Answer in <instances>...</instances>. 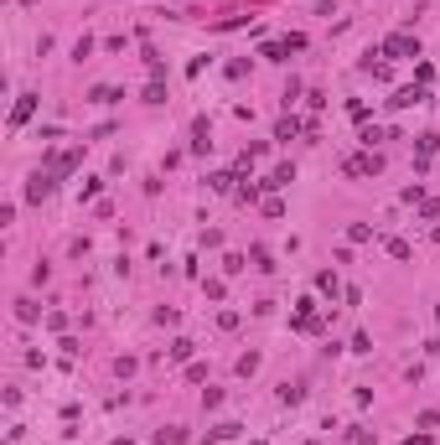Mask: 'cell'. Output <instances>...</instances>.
Wrapping results in <instances>:
<instances>
[{
    "label": "cell",
    "mask_w": 440,
    "mask_h": 445,
    "mask_svg": "<svg viewBox=\"0 0 440 445\" xmlns=\"http://www.w3.org/2000/svg\"><path fill=\"white\" fill-rule=\"evenodd\" d=\"M342 171H347V176H378V171H383V155H378V151L347 155V161H342Z\"/></svg>",
    "instance_id": "cell-1"
},
{
    "label": "cell",
    "mask_w": 440,
    "mask_h": 445,
    "mask_svg": "<svg viewBox=\"0 0 440 445\" xmlns=\"http://www.w3.org/2000/svg\"><path fill=\"white\" fill-rule=\"evenodd\" d=\"M58 192V176L52 171H32V181H26V202H47Z\"/></svg>",
    "instance_id": "cell-2"
},
{
    "label": "cell",
    "mask_w": 440,
    "mask_h": 445,
    "mask_svg": "<svg viewBox=\"0 0 440 445\" xmlns=\"http://www.w3.org/2000/svg\"><path fill=\"white\" fill-rule=\"evenodd\" d=\"M83 145H88V140H83ZM83 145H73V151H58L52 161H47V171L58 176V181H62V176H73V166L83 161Z\"/></svg>",
    "instance_id": "cell-3"
},
{
    "label": "cell",
    "mask_w": 440,
    "mask_h": 445,
    "mask_svg": "<svg viewBox=\"0 0 440 445\" xmlns=\"http://www.w3.org/2000/svg\"><path fill=\"white\" fill-rule=\"evenodd\" d=\"M378 52H389V58H419V42H415V36H404V31H394Z\"/></svg>",
    "instance_id": "cell-4"
},
{
    "label": "cell",
    "mask_w": 440,
    "mask_h": 445,
    "mask_svg": "<svg viewBox=\"0 0 440 445\" xmlns=\"http://www.w3.org/2000/svg\"><path fill=\"white\" fill-rule=\"evenodd\" d=\"M32 114H36V94H21V99H16V109H11V129H21Z\"/></svg>",
    "instance_id": "cell-5"
},
{
    "label": "cell",
    "mask_w": 440,
    "mask_h": 445,
    "mask_svg": "<svg viewBox=\"0 0 440 445\" xmlns=\"http://www.w3.org/2000/svg\"><path fill=\"white\" fill-rule=\"evenodd\" d=\"M394 109H409V104H425V88H399L394 99H389Z\"/></svg>",
    "instance_id": "cell-6"
},
{
    "label": "cell",
    "mask_w": 440,
    "mask_h": 445,
    "mask_svg": "<svg viewBox=\"0 0 440 445\" xmlns=\"http://www.w3.org/2000/svg\"><path fill=\"white\" fill-rule=\"evenodd\" d=\"M192 135H197V140H192V151H197V155H208V119H192Z\"/></svg>",
    "instance_id": "cell-7"
},
{
    "label": "cell",
    "mask_w": 440,
    "mask_h": 445,
    "mask_svg": "<svg viewBox=\"0 0 440 445\" xmlns=\"http://www.w3.org/2000/svg\"><path fill=\"white\" fill-rule=\"evenodd\" d=\"M316 290L337 301V295H342V285H337V275H332V270H321V275H316Z\"/></svg>",
    "instance_id": "cell-8"
},
{
    "label": "cell",
    "mask_w": 440,
    "mask_h": 445,
    "mask_svg": "<svg viewBox=\"0 0 440 445\" xmlns=\"http://www.w3.org/2000/svg\"><path fill=\"white\" fill-rule=\"evenodd\" d=\"M290 181H295V166H275V171H269V181H265V187H290Z\"/></svg>",
    "instance_id": "cell-9"
},
{
    "label": "cell",
    "mask_w": 440,
    "mask_h": 445,
    "mask_svg": "<svg viewBox=\"0 0 440 445\" xmlns=\"http://www.w3.org/2000/svg\"><path fill=\"white\" fill-rule=\"evenodd\" d=\"M265 58L269 62H285L290 58V42H265Z\"/></svg>",
    "instance_id": "cell-10"
},
{
    "label": "cell",
    "mask_w": 440,
    "mask_h": 445,
    "mask_svg": "<svg viewBox=\"0 0 440 445\" xmlns=\"http://www.w3.org/2000/svg\"><path fill=\"white\" fill-rule=\"evenodd\" d=\"M295 135H301V125H295V119H280V125H275V140H295Z\"/></svg>",
    "instance_id": "cell-11"
},
{
    "label": "cell",
    "mask_w": 440,
    "mask_h": 445,
    "mask_svg": "<svg viewBox=\"0 0 440 445\" xmlns=\"http://www.w3.org/2000/svg\"><path fill=\"white\" fill-rule=\"evenodd\" d=\"M358 140H363V145H368V151H373V145H378V140H389V135H383L378 125H363V135H358Z\"/></svg>",
    "instance_id": "cell-12"
},
{
    "label": "cell",
    "mask_w": 440,
    "mask_h": 445,
    "mask_svg": "<svg viewBox=\"0 0 440 445\" xmlns=\"http://www.w3.org/2000/svg\"><path fill=\"white\" fill-rule=\"evenodd\" d=\"M249 259H254V270H275V264H269V249H265V244L249 249Z\"/></svg>",
    "instance_id": "cell-13"
},
{
    "label": "cell",
    "mask_w": 440,
    "mask_h": 445,
    "mask_svg": "<svg viewBox=\"0 0 440 445\" xmlns=\"http://www.w3.org/2000/svg\"><path fill=\"white\" fill-rule=\"evenodd\" d=\"M88 99H93V104H114V99H125V94H119V88H93Z\"/></svg>",
    "instance_id": "cell-14"
},
{
    "label": "cell",
    "mask_w": 440,
    "mask_h": 445,
    "mask_svg": "<svg viewBox=\"0 0 440 445\" xmlns=\"http://www.w3.org/2000/svg\"><path fill=\"white\" fill-rule=\"evenodd\" d=\"M347 238H352V244H368V238H373V228H368V222H352V228H347Z\"/></svg>",
    "instance_id": "cell-15"
},
{
    "label": "cell",
    "mask_w": 440,
    "mask_h": 445,
    "mask_svg": "<svg viewBox=\"0 0 440 445\" xmlns=\"http://www.w3.org/2000/svg\"><path fill=\"white\" fill-rule=\"evenodd\" d=\"M171 357H176V363H186V357H192V342L176 337V342H171Z\"/></svg>",
    "instance_id": "cell-16"
},
{
    "label": "cell",
    "mask_w": 440,
    "mask_h": 445,
    "mask_svg": "<svg viewBox=\"0 0 440 445\" xmlns=\"http://www.w3.org/2000/svg\"><path fill=\"white\" fill-rule=\"evenodd\" d=\"M259 207H265V218H280V212H285V202H280V197H265Z\"/></svg>",
    "instance_id": "cell-17"
},
{
    "label": "cell",
    "mask_w": 440,
    "mask_h": 445,
    "mask_svg": "<svg viewBox=\"0 0 440 445\" xmlns=\"http://www.w3.org/2000/svg\"><path fill=\"white\" fill-rule=\"evenodd\" d=\"M156 440H161V445H182V440H186V430H161Z\"/></svg>",
    "instance_id": "cell-18"
},
{
    "label": "cell",
    "mask_w": 440,
    "mask_h": 445,
    "mask_svg": "<svg viewBox=\"0 0 440 445\" xmlns=\"http://www.w3.org/2000/svg\"><path fill=\"white\" fill-rule=\"evenodd\" d=\"M352 445H378V440H373L368 430H352Z\"/></svg>",
    "instance_id": "cell-19"
},
{
    "label": "cell",
    "mask_w": 440,
    "mask_h": 445,
    "mask_svg": "<svg viewBox=\"0 0 440 445\" xmlns=\"http://www.w3.org/2000/svg\"><path fill=\"white\" fill-rule=\"evenodd\" d=\"M404 445H435V440H430V430H419V435H409Z\"/></svg>",
    "instance_id": "cell-20"
},
{
    "label": "cell",
    "mask_w": 440,
    "mask_h": 445,
    "mask_svg": "<svg viewBox=\"0 0 440 445\" xmlns=\"http://www.w3.org/2000/svg\"><path fill=\"white\" fill-rule=\"evenodd\" d=\"M435 316H440V305H435Z\"/></svg>",
    "instance_id": "cell-21"
}]
</instances>
